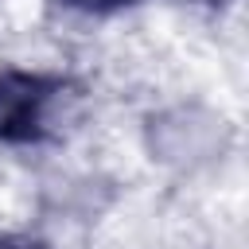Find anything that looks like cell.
Masks as SVG:
<instances>
[{"instance_id": "obj_1", "label": "cell", "mask_w": 249, "mask_h": 249, "mask_svg": "<svg viewBox=\"0 0 249 249\" xmlns=\"http://www.w3.org/2000/svg\"><path fill=\"white\" fill-rule=\"evenodd\" d=\"M70 89L58 74L31 70H0V140L4 144H35L51 128V105Z\"/></svg>"}, {"instance_id": "obj_2", "label": "cell", "mask_w": 249, "mask_h": 249, "mask_svg": "<svg viewBox=\"0 0 249 249\" xmlns=\"http://www.w3.org/2000/svg\"><path fill=\"white\" fill-rule=\"evenodd\" d=\"M66 8H78V12H97V16H105V12H117V8H128V4H136V0H62Z\"/></svg>"}, {"instance_id": "obj_3", "label": "cell", "mask_w": 249, "mask_h": 249, "mask_svg": "<svg viewBox=\"0 0 249 249\" xmlns=\"http://www.w3.org/2000/svg\"><path fill=\"white\" fill-rule=\"evenodd\" d=\"M0 249H47L43 241H35V237H19V233H4L0 237Z\"/></svg>"}, {"instance_id": "obj_4", "label": "cell", "mask_w": 249, "mask_h": 249, "mask_svg": "<svg viewBox=\"0 0 249 249\" xmlns=\"http://www.w3.org/2000/svg\"><path fill=\"white\" fill-rule=\"evenodd\" d=\"M202 4H226V0H202Z\"/></svg>"}]
</instances>
